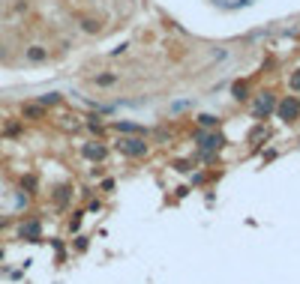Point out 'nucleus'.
I'll use <instances>...</instances> for the list:
<instances>
[{"label":"nucleus","mask_w":300,"mask_h":284,"mask_svg":"<svg viewBox=\"0 0 300 284\" xmlns=\"http://www.w3.org/2000/svg\"><path fill=\"white\" fill-rule=\"evenodd\" d=\"M117 150L126 153V156H144L147 153V144L141 138H126V141H117Z\"/></svg>","instance_id":"f257e3e1"},{"label":"nucleus","mask_w":300,"mask_h":284,"mask_svg":"<svg viewBox=\"0 0 300 284\" xmlns=\"http://www.w3.org/2000/svg\"><path fill=\"white\" fill-rule=\"evenodd\" d=\"M297 114H300V102L294 96H288V99L279 102V117H282V120H294Z\"/></svg>","instance_id":"f03ea898"},{"label":"nucleus","mask_w":300,"mask_h":284,"mask_svg":"<svg viewBox=\"0 0 300 284\" xmlns=\"http://www.w3.org/2000/svg\"><path fill=\"white\" fill-rule=\"evenodd\" d=\"M24 60H27V63H42V60H48V48H42V45H30V48L24 51Z\"/></svg>","instance_id":"7ed1b4c3"},{"label":"nucleus","mask_w":300,"mask_h":284,"mask_svg":"<svg viewBox=\"0 0 300 284\" xmlns=\"http://www.w3.org/2000/svg\"><path fill=\"white\" fill-rule=\"evenodd\" d=\"M21 114H24V120H45V108L39 102H27L21 108Z\"/></svg>","instance_id":"20e7f679"},{"label":"nucleus","mask_w":300,"mask_h":284,"mask_svg":"<svg viewBox=\"0 0 300 284\" xmlns=\"http://www.w3.org/2000/svg\"><path fill=\"white\" fill-rule=\"evenodd\" d=\"M273 111V96H264V99H258V105H255V117H267Z\"/></svg>","instance_id":"39448f33"},{"label":"nucleus","mask_w":300,"mask_h":284,"mask_svg":"<svg viewBox=\"0 0 300 284\" xmlns=\"http://www.w3.org/2000/svg\"><path fill=\"white\" fill-rule=\"evenodd\" d=\"M84 156L87 158H102L105 156V147H102V144H87V147H84Z\"/></svg>","instance_id":"423d86ee"},{"label":"nucleus","mask_w":300,"mask_h":284,"mask_svg":"<svg viewBox=\"0 0 300 284\" xmlns=\"http://www.w3.org/2000/svg\"><path fill=\"white\" fill-rule=\"evenodd\" d=\"M21 236H27V239H36V236H39V224H36V221L24 224V227H21Z\"/></svg>","instance_id":"0eeeda50"},{"label":"nucleus","mask_w":300,"mask_h":284,"mask_svg":"<svg viewBox=\"0 0 300 284\" xmlns=\"http://www.w3.org/2000/svg\"><path fill=\"white\" fill-rule=\"evenodd\" d=\"M36 102H39L42 108H48V105H57V102H60V96H57V93H45V96H39Z\"/></svg>","instance_id":"6e6552de"},{"label":"nucleus","mask_w":300,"mask_h":284,"mask_svg":"<svg viewBox=\"0 0 300 284\" xmlns=\"http://www.w3.org/2000/svg\"><path fill=\"white\" fill-rule=\"evenodd\" d=\"M81 24H84V30L87 33H99V21H93V18H84Z\"/></svg>","instance_id":"1a4fd4ad"},{"label":"nucleus","mask_w":300,"mask_h":284,"mask_svg":"<svg viewBox=\"0 0 300 284\" xmlns=\"http://www.w3.org/2000/svg\"><path fill=\"white\" fill-rule=\"evenodd\" d=\"M117 132H141V126H132V123H114Z\"/></svg>","instance_id":"9d476101"},{"label":"nucleus","mask_w":300,"mask_h":284,"mask_svg":"<svg viewBox=\"0 0 300 284\" xmlns=\"http://www.w3.org/2000/svg\"><path fill=\"white\" fill-rule=\"evenodd\" d=\"M234 99H237V102H240V99H246V84H234Z\"/></svg>","instance_id":"9b49d317"},{"label":"nucleus","mask_w":300,"mask_h":284,"mask_svg":"<svg viewBox=\"0 0 300 284\" xmlns=\"http://www.w3.org/2000/svg\"><path fill=\"white\" fill-rule=\"evenodd\" d=\"M198 123L210 129V126H216V117H213V114H204V117H198Z\"/></svg>","instance_id":"f8f14e48"},{"label":"nucleus","mask_w":300,"mask_h":284,"mask_svg":"<svg viewBox=\"0 0 300 284\" xmlns=\"http://www.w3.org/2000/svg\"><path fill=\"white\" fill-rule=\"evenodd\" d=\"M96 84H99V87H108V84H114V75H99V78H96Z\"/></svg>","instance_id":"ddd939ff"},{"label":"nucleus","mask_w":300,"mask_h":284,"mask_svg":"<svg viewBox=\"0 0 300 284\" xmlns=\"http://www.w3.org/2000/svg\"><path fill=\"white\" fill-rule=\"evenodd\" d=\"M291 90H300V75H294V78H291Z\"/></svg>","instance_id":"4468645a"}]
</instances>
